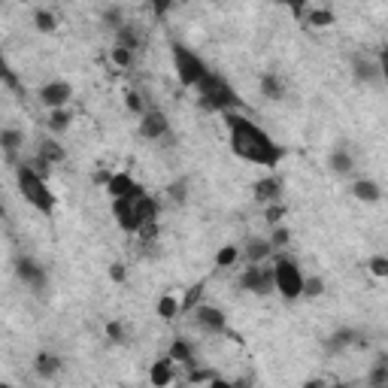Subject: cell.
Here are the masks:
<instances>
[{
	"label": "cell",
	"instance_id": "1",
	"mask_svg": "<svg viewBox=\"0 0 388 388\" xmlns=\"http://www.w3.org/2000/svg\"><path fill=\"white\" fill-rule=\"evenodd\" d=\"M221 116H225V125H228L230 152H234L237 158H243L249 164H258V167H264V170H273L285 161L289 149L276 143L267 131H261L252 118L240 116V113H234V109H230V113H221Z\"/></svg>",
	"mask_w": 388,
	"mask_h": 388
},
{
	"label": "cell",
	"instance_id": "2",
	"mask_svg": "<svg viewBox=\"0 0 388 388\" xmlns=\"http://www.w3.org/2000/svg\"><path fill=\"white\" fill-rule=\"evenodd\" d=\"M15 182H18V191H22V198L31 203L36 212H43V216H52L55 209V198L49 194V186H46V176H40L31 164L22 161L15 167Z\"/></svg>",
	"mask_w": 388,
	"mask_h": 388
},
{
	"label": "cell",
	"instance_id": "3",
	"mask_svg": "<svg viewBox=\"0 0 388 388\" xmlns=\"http://www.w3.org/2000/svg\"><path fill=\"white\" fill-rule=\"evenodd\" d=\"M198 95H200V104L212 109V113H230V109L240 106V95L230 88V82L221 73H212V70L200 79Z\"/></svg>",
	"mask_w": 388,
	"mask_h": 388
},
{
	"label": "cell",
	"instance_id": "4",
	"mask_svg": "<svg viewBox=\"0 0 388 388\" xmlns=\"http://www.w3.org/2000/svg\"><path fill=\"white\" fill-rule=\"evenodd\" d=\"M170 55H173V67H176L179 85L182 88H198L200 79L209 73V67L203 64V58L194 49H188L186 43H170Z\"/></svg>",
	"mask_w": 388,
	"mask_h": 388
},
{
	"label": "cell",
	"instance_id": "5",
	"mask_svg": "<svg viewBox=\"0 0 388 388\" xmlns=\"http://www.w3.org/2000/svg\"><path fill=\"white\" fill-rule=\"evenodd\" d=\"M273 270H276V291H279L282 298H289V300L303 298V279H307V276L300 273V267L294 258L279 255Z\"/></svg>",
	"mask_w": 388,
	"mask_h": 388
},
{
	"label": "cell",
	"instance_id": "6",
	"mask_svg": "<svg viewBox=\"0 0 388 388\" xmlns=\"http://www.w3.org/2000/svg\"><path fill=\"white\" fill-rule=\"evenodd\" d=\"M237 285L243 291H249V294L267 298V294L276 291V270H273V267H264V264H249Z\"/></svg>",
	"mask_w": 388,
	"mask_h": 388
},
{
	"label": "cell",
	"instance_id": "7",
	"mask_svg": "<svg viewBox=\"0 0 388 388\" xmlns=\"http://www.w3.org/2000/svg\"><path fill=\"white\" fill-rule=\"evenodd\" d=\"M15 273H18V279H22L34 294H46V289H49V273H46V267L36 264L34 258H27V255L18 258V261H15Z\"/></svg>",
	"mask_w": 388,
	"mask_h": 388
},
{
	"label": "cell",
	"instance_id": "8",
	"mask_svg": "<svg viewBox=\"0 0 388 388\" xmlns=\"http://www.w3.org/2000/svg\"><path fill=\"white\" fill-rule=\"evenodd\" d=\"M170 134V122L167 116L161 113V109H146V113L140 116V137L143 140H167Z\"/></svg>",
	"mask_w": 388,
	"mask_h": 388
},
{
	"label": "cell",
	"instance_id": "9",
	"mask_svg": "<svg viewBox=\"0 0 388 388\" xmlns=\"http://www.w3.org/2000/svg\"><path fill=\"white\" fill-rule=\"evenodd\" d=\"M113 219H116L118 228L127 230V234H140V228H143L140 216H137V203L131 198H116L113 200Z\"/></svg>",
	"mask_w": 388,
	"mask_h": 388
},
{
	"label": "cell",
	"instance_id": "10",
	"mask_svg": "<svg viewBox=\"0 0 388 388\" xmlns=\"http://www.w3.org/2000/svg\"><path fill=\"white\" fill-rule=\"evenodd\" d=\"M194 321H198L200 331H207V334H225L228 331L225 312L219 307H207V303H198V307H194Z\"/></svg>",
	"mask_w": 388,
	"mask_h": 388
},
{
	"label": "cell",
	"instance_id": "11",
	"mask_svg": "<svg viewBox=\"0 0 388 388\" xmlns=\"http://www.w3.org/2000/svg\"><path fill=\"white\" fill-rule=\"evenodd\" d=\"M73 97V88L70 82L64 79H55V82H46L40 88V104L49 106V109H58V106H67V100Z\"/></svg>",
	"mask_w": 388,
	"mask_h": 388
},
{
	"label": "cell",
	"instance_id": "12",
	"mask_svg": "<svg viewBox=\"0 0 388 388\" xmlns=\"http://www.w3.org/2000/svg\"><path fill=\"white\" fill-rule=\"evenodd\" d=\"M349 64H352V76H355L358 82H367V85H370V82H380V79H382V67H380V61L367 58L364 52H355Z\"/></svg>",
	"mask_w": 388,
	"mask_h": 388
},
{
	"label": "cell",
	"instance_id": "13",
	"mask_svg": "<svg viewBox=\"0 0 388 388\" xmlns=\"http://www.w3.org/2000/svg\"><path fill=\"white\" fill-rule=\"evenodd\" d=\"M106 191H109V198H131V200H137L140 194H146V188L140 186V182H134L127 173L122 170V173H113V179H109V186H106Z\"/></svg>",
	"mask_w": 388,
	"mask_h": 388
},
{
	"label": "cell",
	"instance_id": "14",
	"mask_svg": "<svg viewBox=\"0 0 388 388\" xmlns=\"http://www.w3.org/2000/svg\"><path fill=\"white\" fill-rule=\"evenodd\" d=\"M243 258L249 264H267V258H273V243L261 237H252L243 243Z\"/></svg>",
	"mask_w": 388,
	"mask_h": 388
},
{
	"label": "cell",
	"instance_id": "15",
	"mask_svg": "<svg viewBox=\"0 0 388 388\" xmlns=\"http://www.w3.org/2000/svg\"><path fill=\"white\" fill-rule=\"evenodd\" d=\"M252 194H255V200L258 203H273V200H279L282 198V179L279 176H264V179H258L255 182V188H252Z\"/></svg>",
	"mask_w": 388,
	"mask_h": 388
},
{
	"label": "cell",
	"instance_id": "16",
	"mask_svg": "<svg viewBox=\"0 0 388 388\" xmlns=\"http://www.w3.org/2000/svg\"><path fill=\"white\" fill-rule=\"evenodd\" d=\"M328 170L334 173V176H349V173L355 170V158H352V152H349V146H337V149L328 155Z\"/></svg>",
	"mask_w": 388,
	"mask_h": 388
},
{
	"label": "cell",
	"instance_id": "17",
	"mask_svg": "<svg viewBox=\"0 0 388 388\" xmlns=\"http://www.w3.org/2000/svg\"><path fill=\"white\" fill-rule=\"evenodd\" d=\"M61 367H64V361L55 352H40L34 358V373L40 376V380H55V376L61 373Z\"/></svg>",
	"mask_w": 388,
	"mask_h": 388
},
{
	"label": "cell",
	"instance_id": "18",
	"mask_svg": "<svg viewBox=\"0 0 388 388\" xmlns=\"http://www.w3.org/2000/svg\"><path fill=\"white\" fill-rule=\"evenodd\" d=\"M0 146H4L6 161L15 164L18 152H22V146H25V134L18 131V127H4V131H0Z\"/></svg>",
	"mask_w": 388,
	"mask_h": 388
},
{
	"label": "cell",
	"instance_id": "19",
	"mask_svg": "<svg viewBox=\"0 0 388 388\" xmlns=\"http://www.w3.org/2000/svg\"><path fill=\"white\" fill-rule=\"evenodd\" d=\"M258 88H261V95L267 97V100H285V82H282V76L279 73H261V79H258Z\"/></svg>",
	"mask_w": 388,
	"mask_h": 388
},
{
	"label": "cell",
	"instance_id": "20",
	"mask_svg": "<svg viewBox=\"0 0 388 388\" xmlns=\"http://www.w3.org/2000/svg\"><path fill=\"white\" fill-rule=\"evenodd\" d=\"M137 203V216H140L143 225H158V216H161V203L152 198V194H140L134 200Z\"/></svg>",
	"mask_w": 388,
	"mask_h": 388
},
{
	"label": "cell",
	"instance_id": "21",
	"mask_svg": "<svg viewBox=\"0 0 388 388\" xmlns=\"http://www.w3.org/2000/svg\"><path fill=\"white\" fill-rule=\"evenodd\" d=\"M358 331H352V328H340V331H334V334L328 337V352H343V349H349V346H355L358 343Z\"/></svg>",
	"mask_w": 388,
	"mask_h": 388
},
{
	"label": "cell",
	"instance_id": "22",
	"mask_svg": "<svg viewBox=\"0 0 388 388\" xmlns=\"http://www.w3.org/2000/svg\"><path fill=\"white\" fill-rule=\"evenodd\" d=\"M173 358L170 355H164V358H158V361L152 364V373H149V382L152 385H170L173 382Z\"/></svg>",
	"mask_w": 388,
	"mask_h": 388
},
{
	"label": "cell",
	"instance_id": "23",
	"mask_svg": "<svg viewBox=\"0 0 388 388\" xmlns=\"http://www.w3.org/2000/svg\"><path fill=\"white\" fill-rule=\"evenodd\" d=\"M352 194H355V200H361V203H376L382 198V188L376 186L373 179H355Z\"/></svg>",
	"mask_w": 388,
	"mask_h": 388
},
{
	"label": "cell",
	"instance_id": "24",
	"mask_svg": "<svg viewBox=\"0 0 388 388\" xmlns=\"http://www.w3.org/2000/svg\"><path fill=\"white\" fill-rule=\"evenodd\" d=\"M167 355H170L176 364H186V367H194V364H198V361H194V352H191V343H188V340H182V337L173 340V346H170Z\"/></svg>",
	"mask_w": 388,
	"mask_h": 388
},
{
	"label": "cell",
	"instance_id": "25",
	"mask_svg": "<svg viewBox=\"0 0 388 388\" xmlns=\"http://www.w3.org/2000/svg\"><path fill=\"white\" fill-rule=\"evenodd\" d=\"M70 122H73V113L67 106H58V109H49V122L46 125H49L52 134H64L70 127Z\"/></svg>",
	"mask_w": 388,
	"mask_h": 388
},
{
	"label": "cell",
	"instance_id": "26",
	"mask_svg": "<svg viewBox=\"0 0 388 388\" xmlns=\"http://www.w3.org/2000/svg\"><path fill=\"white\" fill-rule=\"evenodd\" d=\"M116 43L118 46H125V49H131V52H137V49H140V34H137V27L134 25H122V27H118V31H116Z\"/></svg>",
	"mask_w": 388,
	"mask_h": 388
},
{
	"label": "cell",
	"instance_id": "27",
	"mask_svg": "<svg viewBox=\"0 0 388 388\" xmlns=\"http://www.w3.org/2000/svg\"><path fill=\"white\" fill-rule=\"evenodd\" d=\"M36 155H43V158L49 161L52 167H55V164H61L64 158H67L64 146H61V143H55V140H43V143H40V152H36Z\"/></svg>",
	"mask_w": 388,
	"mask_h": 388
},
{
	"label": "cell",
	"instance_id": "28",
	"mask_svg": "<svg viewBox=\"0 0 388 388\" xmlns=\"http://www.w3.org/2000/svg\"><path fill=\"white\" fill-rule=\"evenodd\" d=\"M100 22H104V27H109V31H118V27L125 25V9L113 4V6H106L104 13H100Z\"/></svg>",
	"mask_w": 388,
	"mask_h": 388
},
{
	"label": "cell",
	"instance_id": "29",
	"mask_svg": "<svg viewBox=\"0 0 388 388\" xmlns=\"http://www.w3.org/2000/svg\"><path fill=\"white\" fill-rule=\"evenodd\" d=\"M303 22H307L310 27H331L337 22L334 18V13H331V9H310L307 15H303Z\"/></svg>",
	"mask_w": 388,
	"mask_h": 388
},
{
	"label": "cell",
	"instance_id": "30",
	"mask_svg": "<svg viewBox=\"0 0 388 388\" xmlns=\"http://www.w3.org/2000/svg\"><path fill=\"white\" fill-rule=\"evenodd\" d=\"M167 200L173 207H182V203L188 200V179H176L167 186Z\"/></svg>",
	"mask_w": 388,
	"mask_h": 388
},
{
	"label": "cell",
	"instance_id": "31",
	"mask_svg": "<svg viewBox=\"0 0 388 388\" xmlns=\"http://www.w3.org/2000/svg\"><path fill=\"white\" fill-rule=\"evenodd\" d=\"M179 312H182V303L176 300V298H170V294H164V298L158 300V316L161 319H176L179 316Z\"/></svg>",
	"mask_w": 388,
	"mask_h": 388
},
{
	"label": "cell",
	"instance_id": "32",
	"mask_svg": "<svg viewBox=\"0 0 388 388\" xmlns=\"http://www.w3.org/2000/svg\"><path fill=\"white\" fill-rule=\"evenodd\" d=\"M55 22H58V18H55V13H49V9H36L34 13V25H36L40 34H52L55 27H58Z\"/></svg>",
	"mask_w": 388,
	"mask_h": 388
},
{
	"label": "cell",
	"instance_id": "33",
	"mask_svg": "<svg viewBox=\"0 0 388 388\" xmlns=\"http://www.w3.org/2000/svg\"><path fill=\"white\" fill-rule=\"evenodd\" d=\"M240 249L237 246H225V249H219V255H216V267H234L240 261Z\"/></svg>",
	"mask_w": 388,
	"mask_h": 388
},
{
	"label": "cell",
	"instance_id": "34",
	"mask_svg": "<svg viewBox=\"0 0 388 388\" xmlns=\"http://www.w3.org/2000/svg\"><path fill=\"white\" fill-rule=\"evenodd\" d=\"M203 285H207V282H198V285H191V289L186 291V298H182V312H194V307L200 303Z\"/></svg>",
	"mask_w": 388,
	"mask_h": 388
},
{
	"label": "cell",
	"instance_id": "35",
	"mask_svg": "<svg viewBox=\"0 0 388 388\" xmlns=\"http://www.w3.org/2000/svg\"><path fill=\"white\" fill-rule=\"evenodd\" d=\"M367 382L370 385H388V358H380V361H376L370 376H367Z\"/></svg>",
	"mask_w": 388,
	"mask_h": 388
},
{
	"label": "cell",
	"instance_id": "36",
	"mask_svg": "<svg viewBox=\"0 0 388 388\" xmlns=\"http://www.w3.org/2000/svg\"><path fill=\"white\" fill-rule=\"evenodd\" d=\"M282 216H285V203L273 200V203H267V207H264V219H267V225H279Z\"/></svg>",
	"mask_w": 388,
	"mask_h": 388
},
{
	"label": "cell",
	"instance_id": "37",
	"mask_svg": "<svg viewBox=\"0 0 388 388\" xmlns=\"http://www.w3.org/2000/svg\"><path fill=\"white\" fill-rule=\"evenodd\" d=\"M267 240L273 243V249H285V246H289V240H291V230L282 228V225H273V234Z\"/></svg>",
	"mask_w": 388,
	"mask_h": 388
},
{
	"label": "cell",
	"instance_id": "38",
	"mask_svg": "<svg viewBox=\"0 0 388 388\" xmlns=\"http://www.w3.org/2000/svg\"><path fill=\"white\" fill-rule=\"evenodd\" d=\"M367 270H370L373 276H380V279H385V276H388V258L385 255H373L370 261H367Z\"/></svg>",
	"mask_w": 388,
	"mask_h": 388
},
{
	"label": "cell",
	"instance_id": "39",
	"mask_svg": "<svg viewBox=\"0 0 388 388\" xmlns=\"http://www.w3.org/2000/svg\"><path fill=\"white\" fill-rule=\"evenodd\" d=\"M113 64H116V67H131V64H134V52L116 43V49H113Z\"/></svg>",
	"mask_w": 388,
	"mask_h": 388
},
{
	"label": "cell",
	"instance_id": "40",
	"mask_svg": "<svg viewBox=\"0 0 388 388\" xmlns=\"http://www.w3.org/2000/svg\"><path fill=\"white\" fill-rule=\"evenodd\" d=\"M303 294H307V298H321V294H325V279H319V276L303 279Z\"/></svg>",
	"mask_w": 388,
	"mask_h": 388
},
{
	"label": "cell",
	"instance_id": "41",
	"mask_svg": "<svg viewBox=\"0 0 388 388\" xmlns=\"http://www.w3.org/2000/svg\"><path fill=\"white\" fill-rule=\"evenodd\" d=\"M106 337L113 340V343H127V328L122 321H109L106 325Z\"/></svg>",
	"mask_w": 388,
	"mask_h": 388
},
{
	"label": "cell",
	"instance_id": "42",
	"mask_svg": "<svg viewBox=\"0 0 388 388\" xmlns=\"http://www.w3.org/2000/svg\"><path fill=\"white\" fill-rule=\"evenodd\" d=\"M4 85H6L9 91H15V95H25V85L18 82V76H15L13 67H4Z\"/></svg>",
	"mask_w": 388,
	"mask_h": 388
},
{
	"label": "cell",
	"instance_id": "43",
	"mask_svg": "<svg viewBox=\"0 0 388 388\" xmlns=\"http://www.w3.org/2000/svg\"><path fill=\"white\" fill-rule=\"evenodd\" d=\"M125 104H127V109H131V113H137V116L146 113V104H143V97L137 95V91H127V95H125Z\"/></svg>",
	"mask_w": 388,
	"mask_h": 388
},
{
	"label": "cell",
	"instance_id": "44",
	"mask_svg": "<svg viewBox=\"0 0 388 388\" xmlns=\"http://www.w3.org/2000/svg\"><path fill=\"white\" fill-rule=\"evenodd\" d=\"M216 380L219 376L212 370H198V367H191V373H188V382H194V385L198 382H216Z\"/></svg>",
	"mask_w": 388,
	"mask_h": 388
},
{
	"label": "cell",
	"instance_id": "45",
	"mask_svg": "<svg viewBox=\"0 0 388 388\" xmlns=\"http://www.w3.org/2000/svg\"><path fill=\"white\" fill-rule=\"evenodd\" d=\"M149 4H152V13H155V18H167L170 6H173V0H149Z\"/></svg>",
	"mask_w": 388,
	"mask_h": 388
},
{
	"label": "cell",
	"instance_id": "46",
	"mask_svg": "<svg viewBox=\"0 0 388 388\" xmlns=\"http://www.w3.org/2000/svg\"><path fill=\"white\" fill-rule=\"evenodd\" d=\"M276 4H282V6H291V13L298 15V18H303V15H307V0H276Z\"/></svg>",
	"mask_w": 388,
	"mask_h": 388
},
{
	"label": "cell",
	"instance_id": "47",
	"mask_svg": "<svg viewBox=\"0 0 388 388\" xmlns=\"http://www.w3.org/2000/svg\"><path fill=\"white\" fill-rule=\"evenodd\" d=\"M109 279H113V282H125V279H127V270H125L122 261L109 264Z\"/></svg>",
	"mask_w": 388,
	"mask_h": 388
},
{
	"label": "cell",
	"instance_id": "48",
	"mask_svg": "<svg viewBox=\"0 0 388 388\" xmlns=\"http://www.w3.org/2000/svg\"><path fill=\"white\" fill-rule=\"evenodd\" d=\"M109 179H113V173H109V170H95V173H91V182H95V186H109Z\"/></svg>",
	"mask_w": 388,
	"mask_h": 388
},
{
	"label": "cell",
	"instance_id": "49",
	"mask_svg": "<svg viewBox=\"0 0 388 388\" xmlns=\"http://www.w3.org/2000/svg\"><path fill=\"white\" fill-rule=\"evenodd\" d=\"M380 67H382V79L388 82V49L380 52Z\"/></svg>",
	"mask_w": 388,
	"mask_h": 388
},
{
	"label": "cell",
	"instance_id": "50",
	"mask_svg": "<svg viewBox=\"0 0 388 388\" xmlns=\"http://www.w3.org/2000/svg\"><path fill=\"white\" fill-rule=\"evenodd\" d=\"M22 4H31V0H22Z\"/></svg>",
	"mask_w": 388,
	"mask_h": 388
}]
</instances>
